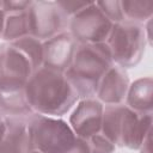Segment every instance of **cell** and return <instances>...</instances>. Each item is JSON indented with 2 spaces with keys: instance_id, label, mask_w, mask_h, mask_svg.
<instances>
[{
  "instance_id": "6",
  "label": "cell",
  "mask_w": 153,
  "mask_h": 153,
  "mask_svg": "<svg viewBox=\"0 0 153 153\" xmlns=\"http://www.w3.org/2000/svg\"><path fill=\"white\" fill-rule=\"evenodd\" d=\"M30 35L44 42L68 31L71 17L56 1H31L29 7Z\"/></svg>"
},
{
  "instance_id": "22",
  "label": "cell",
  "mask_w": 153,
  "mask_h": 153,
  "mask_svg": "<svg viewBox=\"0 0 153 153\" xmlns=\"http://www.w3.org/2000/svg\"><path fill=\"white\" fill-rule=\"evenodd\" d=\"M5 18H6V14H5L4 10H2V1H0V39L2 38V33H4Z\"/></svg>"
},
{
  "instance_id": "8",
  "label": "cell",
  "mask_w": 153,
  "mask_h": 153,
  "mask_svg": "<svg viewBox=\"0 0 153 153\" xmlns=\"http://www.w3.org/2000/svg\"><path fill=\"white\" fill-rule=\"evenodd\" d=\"M103 109L104 104L97 98L79 99L68 122L73 131L85 140L100 133Z\"/></svg>"
},
{
  "instance_id": "12",
  "label": "cell",
  "mask_w": 153,
  "mask_h": 153,
  "mask_svg": "<svg viewBox=\"0 0 153 153\" xmlns=\"http://www.w3.org/2000/svg\"><path fill=\"white\" fill-rule=\"evenodd\" d=\"M32 149L27 117L6 116V128L0 139V153H26Z\"/></svg>"
},
{
  "instance_id": "17",
  "label": "cell",
  "mask_w": 153,
  "mask_h": 153,
  "mask_svg": "<svg viewBox=\"0 0 153 153\" xmlns=\"http://www.w3.org/2000/svg\"><path fill=\"white\" fill-rule=\"evenodd\" d=\"M16 48H18L31 62L33 69H38L43 66V42L38 38L27 35L17 41L10 42Z\"/></svg>"
},
{
  "instance_id": "23",
  "label": "cell",
  "mask_w": 153,
  "mask_h": 153,
  "mask_svg": "<svg viewBox=\"0 0 153 153\" xmlns=\"http://www.w3.org/2000/svg\"><path fill=\"white\" fill-rule=\"evenodd\" d=\"M139 149H140V153H151V135L146 139V141Z\"/></svg>"
},
{
  "instance_id": "7",
  "label": "cell",
  "mask_w": 153,
  "mask_h": 153,
  "mask_svg": "<svg viewBox=\"0 0 153 153\" xmlns=\"http://www.w3.org/2000/svg\"><path fill=\"white\" fill-rule=\"evenodd\" d=\"M35 72L30 60L12 43H0V86L25 87Z\"/></svg>"
},
{
  "instance_id": "13",
  "label": "cell",
  "mask_w": 153,
  "mask_h": 153,
  "mask_svg": "<svg viewBox=\"0 0 153 153\" xmlns=\"http://www.w3.org/2000/svg\"><path fill=\"white\" fill-rule=\"evenodd\" d=\"M124 104L140 114H152L153 110V80L151 76L136 79L129 85Z\"/></svg>"
},
{
  "instance_id": "25",
  "label": "cell",
  "mask_w": 153,
  "mask_h": 153,
  "mask_svg": "<svg viewBox=\"0 0 153 153\" xmlns=\"http://www.w3.org/2000/svg\"><path fill=\"white\" fill-rule=\"evenodd\" d=\"M26 153H41V152H39V151H37V149H33V148H32V149H30V151H27Z\"/></svg>"
},
{
  "instance_id": "1",
  "label": "cell",
  "mask_w": 153,
  "mask_h": 153,
  "mask_svg": "<svg viewBox=\"0 0 153 153\" xmlns=\"http://www.w3.org/2000/svg\"><path fill=\"white\" fill-rule=\"evenodd\" d=\"M25 96L36 114L61 117L79 100V97L63 72L39 67L25 85Z\"/></svg>"
},
{
  "instance_id": "9",
  "label": "cell",
  "mask_w": 153,
  "mask_h": 153,
  "mask_svg": "<svg viewBox=\"0 0 153 153\" xmlns=\"http://www.w3.org/2000/svg\"><path fill=\"white\" fill-rule=\"evenodd\" d=\"M152 114H140L129 109L124 104L121 126L118 146L130 149H139L146 139L151 135Z\"/></svg>"
},
{
  "instance_id": "2",
  "label": "cell",
  "mask_w": 153,
  "mask_h": 153,
  "mask_svg": "<svg viewBox=\"0 0 153 153\" xmlns=\"http://www.w3.org/2000/svg\"><path fill=\"white\" fill-rule=\"evenodd\" d=\"M112 65L106 43H78L72 63L65 74L79 99L94 98L100 79Z\"/></svg>"
},
{
  "instance_id": "4",
  "label": "cell",
  "mask_w": 153,
  "mask_h": 153,
  "mask_svg": "<svg viewBox=\"0 0 153 153\" xmlns=\"http://www.w3.org/2000/svg\"><path fill=\"white\" fill-rule=\"evenodd\" d=\"M105 43L115 65L124 69L135 67L141 61L146 49L145 24L129 20L116 23Z\"/></svg>"
},
{
  "instance_id": "5",
  "label": "cell",
  "mask_w": 153,
  "mask_h": 153,
  "mask_svg": "<svg viewBox=\"0 0 153 153\" xmlns=\"http://www.w3.org/2000/svg\"><path fill=\"white\" fill-rule=\"evenodd\" d=\"M114 23L99 10L96 2L71 17L68 31L78 43H105L110 36Z\"/></svg>"
},
{
  "instance_id": "16",
  "label": "cell",
  "mask_w": 153,
  "mask_h": 153,
  "mask_svg": "<svg viewBox=\"0 0 153 153\" xmlns=\"http://www.w3.org/2000/svg\"><path fill=\"white\" fill-rule=\"evenodd\" d=\"M122 13L124 20L145 24L152 18L153 2L151 1H137V0H124L121 1Z\"/></svg>"
},
{
  "instance_id": "19",
  "label": "cell",
  "mask_w": 153,
  "mask_h": 153,
  "mask_svg": "<svg viewBox=\"0 0 153 153\" xmlns=\"http://www.w3.org/2000/svg\"><path fill=\"white\" fill-rule=\"evenodd\" d=\"M96 5L106 16V18L111 20L114 24L124 20L122 7H121V1H116V0L115 1H97Z\"/></svg>"
},
{
  "instance_id": "18",
  "label": "cell",
  "mask_w": 153,
  "mask_h": 153,
  "mask_svg": "<svg viewBox=\"0 0 153 153\" xmlns=\"http://www.w3.org/2000/svg\"><path fill=\"white\" fill-rule=\"evenodd\" d=\"M90 153H114L116 146L106 139L102 133H98L87 139Z\"/></svg>"
},
{
  "instance_id": "14",
  "label": "cell",
  "mask_w": 153,
  "mask_h": 153,
  "mask_svg": "<svg viewBox=\"0 0 153 153\" xmlns=\"http://www.w3.org/2000/svg\"><path fill=\"white\" fill-rule=\"evenodd\" d=\"M0 111L10 117H29L33 114L26 96L25 87L0 86Z\"/></svg>"
},
{
  "instance_id": "15",
  "label": "cell",
  "mask_w": 153,
  "mask_h": 153,
  "mask_svg": "<svg viewBox=\"0 0 153 153\" xmlns=\"http://www.w3.org/2000/svg\"><path fill=\"white\" fill-rule=\"evenodd\" d=\"M27 35H30L29 8L22 12L6 14L2 33V39L5 42H13Z\"/></svg>"
},
{
  "instance_id": "11",
  "label": "cell",
  "mask_w": 153,
  "mask_h": 153,
  "mask_svg": "<svg viewBox=\"0 0 153 153\" xmlns=\"http://www.w3.org/2000/svg\"><path fill=\"white\" fill-rule=\"evenodd\" d=\"M130 81L124 68L112 65L100 79L96 97L102 104H123L127 97Z\"/></svg>"
},
{
  "instance_id": "10",
  "label": "cell",
  "mask_w": 153,
  "mask_h": 153,
  "mask_svg": "<svg viewBox=\"0 0 153 153\" xmlns=\"http://www.w3.org/2000/svg\"><path fill=\"white\" fill-rule=\"evenodd\" d=\"M78 42L69 31L61 32L43 42V66L66 72L73 60Z\"/></svg>"
},
{
  "instance_id": "20",
  "label": "cell",
  "mask_w": 153,
  "mask_h": 153,
  "mask_svg": "<svg viewBox=\"0 0 153 153\" xmlns=\"http://www.w3.org/2000/svg\"><path fill=\"white\" fill-rule=\"evenodd\" d=\"M31 1H25V0H19V1H2V10L5 14H11V13H17L25 11L30 7Z\"/></svg>"
},
{
  "instance_id": "24",
  "label": "cell",
  "mask_w": 153,
  "mask_h": 153,
  "mask_svg": "<svg viewBox=\"0 0 153 153\" xmlns=\"http://www.w3.org/2000/svg\"><path fill=\"white\" fill-rule=\"evenodd\" d=\"M6 128V116L0 111V139L2 137Z\"/></svg>"
},
{
  "instance_id": "21",
  "label": "cell",
  "mask_w": 153,
  "mask_h": 153,
  "mask_svg": "<svg viewBox=\"0 0 153 153\" xmlns=\"http://www.w3.org/2000/svg\"><path fill=\"white\" fill-rule=\"evenodd\" d=\"M56 2L69 17L74 16L75 13H78L90 4L86 1H56Z\"/></svg>"
},
{
  "instance_id": "3",
  "label": "cell",
  "mask_w": 153,
  "mask_h": 153,
  "mask_svg": "<svg viewBox=\"0 0 153 153\" xmlns=\"http://www.w3.org/2000/svg\"><path fill=\"white\" fill-rule=\"evenodd\" d=\"M27 128L32 148L41 153H90L87 140L79 137L60 117L33 112L27 117Z\"/></svg>"
}]
</instances>
